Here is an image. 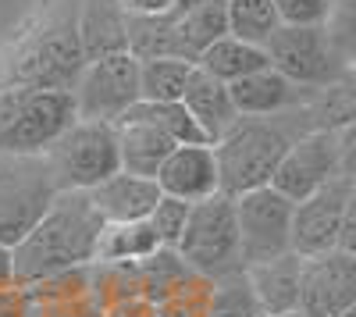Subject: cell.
<instances>
[{"label": "cell", "instance_id": "44dd1931", "mask_svg": "<svg viewBox=\"0 0 356 317\" xmlns=\"http://www.w3.org/2000/svg\"><path fill=\"white\" fill-rule=\"evenodd\" d=\"M221 36H228L225 4H193V8L175 4V43L182 61L200 65L203 50L214 47Z\"/></svg>", "mask_w": 356, "mask_h": 317}, {"label": "cell", "instance_id": "1f68e13d", "mask_svg": "<svg viewBox=\"0 0 356 317\" xmlns=\"http://www.w3.org/2000/svg\"><path fill=\"white\" fill-rule=\"evenodd\" d=\"M211 282L203 275H189L178 289L157 303V317H207V307H211Z\"/></svg>", "mask_w": 356, "mask_h": 317}, {"label": "cell", "instance_id": "3957f363", "mask_svg": "<svg viewBox=\"0 0 356 317\" xmlns=\"http://www.w3.org/2000/svg\"><path fill=\"white\" fill-rule=\"evenodd\" d=\"M86 68V50L79 36V11L68 8L61 18H54L47 29L29 40L18 54V61L8 75L11 90L40 93V90H75V82Z\"/></svg>", "mask_w": 356, "mask_h": 317}, {"label": "cell", "instance_id": "30bf717a", "mask_svg": "<svg viewBox=\"0 0 356 317\" xmlns=\"http://www.w3.org/2000/svg\"><path fill=\"white\" fill-rule=\"evenodd\" d=\"M292 211L296 204L275 186H260L235 196V225H239L243 268L275 261L292 250Z\"/></svg>", "mask_w": 356, "mask_h": 317}, {"label": "cell", "instance_id": "277c9868", "mask_svg": "<svg viewBox=\"0 0 356 317\" xmlns=\"http://www.w3.org/2000/svg\"><path fill=\"white\" fill-rule=\"evenodd\" d=\"M61 186L47 154H0V246H18L50 211Z\"/></svg>", "mask_w": 356, "mask_h": 317}, {"label": "cell", "instance_id": "7bdbcfd3", "mask_svg": "<svg viewBox=\"0 0 356 317\" xmlns=\"http://www.w3.org/2000/svg\"><path fill=\"white\" fill-rule=\"evenodd\" d=\"M193 4H225V0H178V8H193Z\"/></svg>", "mask_w": 356, "mask_h": 317}, {"label": "cell", "instance_id": "ac0fdd59", "mask_svg": "<svg viewBox=\"0 0 356 317\" xmlns=\"http://www.w3.org/2000/svg\"><path fill=\"white\" fill-rule=\"evenodd\" d=\"M250 285L260 300L264 317H282L300 310V285H303V257L300 253H282L275 261H264L246 268Z\"/></svg>", "mask_w": 356, "mask_h": 317}, {"label": "cell", "instance_id": "83f0119b", "mask_svg": "<svg viewBox=\"0 0 356 317\" xmlns=\"http://www.w3.org/2000/svg\"><path fill=\"white\" fill-rule=\"evenodd\" d=\"M157 236L146 221H125V225H104L97 257L93 261H143L157 250Z\"/></svg>", "mask_w": 356, "mask_h": 317}, {"label": "cell", "instance_id": "9a60e30c", "mask_svg": "<svg viewBox=\"0 0 356 317\" xmlns=\"http://www.w3.org/2000/svg\"><path fill=\"white\" fill-rule=\"evenodd\" d=\"M232 104L239 111V118H275V114H289V111H300L314 93L292 86L285 75H278L271 65L232 82L228 86Z\"/></svg>", "mask_w": 356, "mask_h": 317}, {"label": "cell", "instance_id": "7c38bea8", "mask_svg": "<svg viewBox=\"0 0 356 317\" xmlns=\"http://www.w3.org/2000/svg\"><path fill=\"white\" fill-rule=\"evenodd\" d=\"M356 303V253L328 250L303 257L300 314L303 317H339Z\"/></svg>", "mask_w": 356, "mask_h": 317}, {"label": "cell", "instance_id": "5b68a950", "mask_svg": "<svg viewBox=\"0 0 356 317\" xmlns=\"http://www.w3.org/2000/svg\"><path fill=\"white\" fill-rule=\"evenodd\" d=\"M0 118V154H47L75 122L79 107L72 90H40V93H4Z\"/></svg>", "mask_w": 356, "mask_h": 317}, {"label": "cell", "instance_id": "8d00e7d4", "mask_svg": "<svg viewBox=\"0 0 356 317\" xmlns=\"http://www.w3.org/2000/svg\"><path fill=\"white\" fill-rule=\"evenodd\" d=\"M339 136V171L346 179H356V122L335 129Z\"/></svg>", "mask_w": 356, "mask_h": 317}, {"label": "cell", "instance_id": "f1b7e54d", "mask_svg": "<svg viewBox=\"0 0 356 317\" xmlns=\"http://www.w3.org/2000/svg\"><path fill=\"white\" fill-rule=\"evenodd\" d=\"M139 268H143V296L150 300L154 307H157L161 300H168L189 275H196V271L182 261V253H178L175 246H157L150 257H143Z\"/></svg>", "mask_w": 356, "mask_h": 317}, {"label": "cell", "instance_id": "ba28073f", "mask_svg": "<svg viewBox=\"0 0 356 317\" xmlns=\"http://www.w3.org/2000/svg\"><path fill=\"white\" fill-rule=\"evenodd\" d=\"M72 93L79 107V122H104V125L122 122L143 100L139 97V61L129 50L93 57V61H86Z\"/></svg>", "mask_w": 356, "mask_h": 317}, {"label": "cell", "instance_id": "74e56055", "mask_svg": "<svg viewBox=\"0 0 356 317\" xmlns=\"http://www.w3.org/2000/svg\"><path fill=\"white\" fill-rule=\"evenodd\" d=\"M335 250L356 253V179H353V189H349V200H346V211H342V228H339V246H335Z\"/></svg>", "mask_w": 356, "mask_h": 317}, {"label": "cell", "instance_id": "cb8c5ba5", "mask_svg": "<svg viewBox=\"0 0 356 317\" xmlns=\"http://www.w3.org/2000/svg\"><path fill=\"white\" fill-rule=\"evenodd\" d=\"M89 271V296L100 307L143 296V268L139 261H93Z\"/></svg>", "mask_w": 356, "mask_h": 317}, {"label": "cell", "instance_id": "4fadbf2b", "mask_svg": "<svg viewBox=\"0 0 356 317\" xmlns=\"http://www.w3.org/2000/svg\"><path fill=\"white\" fill-rule=\"evenodd\" d=\"M353 179L339 175L328 186H321L314 196L300 200L292 211V253L300 257H317L339 246V228H342V211L349 200Z\"/></svg>", "mask_w": 356, "mask_h": 317}, {"label": "cell", "instance_id": "f546056e", "mask_svg": "<svg viewBox=\"0 0 356 317\" xmlns=\"http://www.w3.org/2000/svg\"><path fill=\"white\" fill-rule=\"evenodd\" d=\"M207 317H264L246 268H235V271L211 282V307H207Z\"/></svg>", "mask_w": 356, "mask_h": 317}, {"label": "cell", "instance_id": "b9f144b4", "mask_svg": "<svg viewBox=\"0 0 356 317\" xmlns=\"http://www.w3.org/2000/svg\"><path fill=\"white\" fill-rule=\"evenodd\" d=\"M8 285H18L15 282V253H11V246H0V289H8Z\"/></svg>", "mask_w": 356, "mask_h": 317}, {"label": "cell", "instance_id": "836d02e7", "mask_svg": "<svg viewBox=\"0 0 356 317\" xmlns=\"http://www.w3.org/2000/svg\"><path fill=\"white\" fill-rule=\"evenodd\" d=\"M189 211H193V204H186V200H175V196H161L157 200V207L150 211L146 225L154 228V236H157L161 246H178V239H182V232H186Z\"/></svg>", "mask_w": 356, "mask_h": 317}, {"label": "cell", "instance_id": "5bb4252c", "mask_svg": "<svg viewBox=\"0 0 356 317\" xmlns=\"http://www.w3.org/2000/svg\"><path fill=\"white\" fill-rule=\"evenodd\" d=\"M157 186L164 196L200 204V200L221 193L214 147H175L157 171Z\"/></svg>", "mask_w": 356, "mask_h": 317}, {"label": "cell", "instance_id": "8992f818", "mask_svg": "<svg viewBox=\"0 0 356 317\" xmlns=\"http://www.w3.org/2000/svg\"><path fill=\"white\" fill-rule=\"evenodd\" d=\"M175 250L203 278H221L235 268H243L239 225H235V196L214 193V196L200 200V204H193L186 232Z\"/></svg>", "mask_w": 356, "mask_h": 317}, {"label": "cell", "instance_id": "d6986e66", "mask_svg": "<svg viewBox=\"0 0 356 317\" xmlns=\"http://www.w3.org/2000/svg\"><path fill=\"white\" fill-rule=\"evenodd\" d=\"M182 104L189 107V114L203 125V132L214 143L235 125V118H239V111L232 104V93H228V82L207 75L203 68H193L189 86L182 93Z\"/></svg>", "mask_w": 356, "mask_h": 317}, {"label": "cell", "instance_id": "2e32d148", "mask_svg": "<svg viewBox=\"0 0 356 317\" xmlns=\"http://www.w3.org/2000/svg\"><path fill=\"white\" fill-rule=\"evenodd\" d=\"M161 196L164 193L157 179H143V175H132V171H118V175H111L97 189H89V200H93V207L100 211L107 225L146 221Z\"/></svg>", "mask_w": 356, "mask_h": 317}, {"label": "cell", "instance_id": "4316f807", "mask_svg": "<svg viewBox=\"0 0 356 317\" xmlns=\"http://www.w3.org/2000/svg\"><path fill=\"white\" fill-rule=\"evenodd\" d=\"M132 114H139V118L154 122L161 132H168L175 139V147H214V139L203 132V125L193 118L182 100H171V104H146V100H139L132 107Z\"/></svg>", "mask_w": 356, "mask_h": 317}, {"label": "cell", "instance_id": "d6a6232c", "mask_svg": "<svg viewBox=\"0 0 356 317\" xmlns=\"http://www.w3.org/2000/svg\"><path fill=\"white\" fill-rule=\"evenodd\" d=\"M86 268H72V271H61V275H50V278H40L33 285H25L29 303H61V300L89 296V271Z\"/></svg>", "mask_w": 356, "mask_h": 317}, {"label": "cell", "instance_id": "603a6c76", "mask_svg": "<svg viewBox=\"0 0 356 317\" xmlns=\"http://www.w3.org/2000/svg\"><path fill=\"white\" fill-rule=\"evenodd\" d=\"M125 40L136 61L154 57H178L175 43V8L161 15H125Z\"/></svg>", "mask_w": 356, "mask_h": 317}, {"label": "cell", "instance_id": "9c48e42d", "mask_svg": "<svg viewBox=\"0 0 356 317\" xmlns=\"http://www.w3.org/2000/svg\"><path fill=\"white\" fill-rule=\"evenodd\" d=\"M264 54L278 75H285L292 86H300L307 93L324 90L349 72L332 54L321 25H278V33L264 43Z\"/></svg>", "mask_w": 356, "mask_h": 317}, {"label": "cell", "instance_id": "d4e9b609", "mask_svg": "<svg viewBox=\"0 0 356 317\" xmlns=\"http://www.w3.org/2000/svg\"><path fill=\"white\" fill-rule=\"evenodd\" d=\"M193 68L196 65L182 61V57H154V61H139V97L146 104L182 100Z\"/></svg>", "mask_w": 356, "mask_h": 317}, {"label": "cell", "instance_id": "ee69618b", "mask_svg": "<svg viewBox=\"0 0 356 317\" xmlns=\"http://www.w3.org/2000/svg\"><path fill=\"white\" fill-rule=\"evenodd\" d=\"M339 317H356V303H353V307H349V310H342V314H339Z\"/></svg>", "mask_w": 356, "mask_h": 317}, {"label": "cell", "instance_id": "e575fe53", "mask_svg": "<svg viewBox=\"0 0 356 317\" xmlns=\"http://www.w3.org/2000/svg\"><path fill=\"white\" fill-rule=\"evenodd\" d=\"M335 0H275L282 25H321Z\"/></svg>", "mask_w": 356, "mask_h": 317}, {"label": "cell", "instance_id": "60d3db41", "mask_svg": "<svg viewBox=\"0 0 356 317\" xmlns=\"http://www.w3.org/2000/svg\"><path fill=\"white\" fill-rule=\"evenodd\" d=\"M125 15H161V11H171L178 0H114Z\"/></svg>", "mask_w": 356, "mask_h": 317}, {"label": "cell", "instance_id": "f35d334b", "mask_svg": "<svg viewBox=\"0 0 356 317\" xmlns=\"http://www.w3.org/2000/svg\"><path fill=\"white\" fill-rule=\"evenodd\" d=\"M29 296H25V285H8L0 289V317H29Z\"/></svg>", "mask_w": 356, "mask_h": 317}, {"label": "cell", "instance_id": "484cf974", "mask_svg": "<svg viewBox=\"0 0 356 317\" xmlns=\"http://www.w3.org/2000/svg\"><path fill=\"white\" fill-rule=\"evenodd\" d=\"M225 22L228 36L246 40L253 47H264L282 25L275 0H225Z\"/></svg>", "mask_w": 356, "mask_h": 317}, {"label": "cell", "instance_id": "7a4b0ae2", "mask_svg": "<svg viewBox=\"0 0 356 317\" xmlns=\"http://www.w3.org/2000/svg\"><path fill=\"white\" fill-rule=\"evenodd\" d=\"M285 118L289 114H275V118H235V125L214 143L221 193L243 196L250 189L271 186L285 150L292 147V139L303 136V132H292Z\"/></svg>", "mask_w": 356, "mask_h": 317}, {"label": "cell", "instance_id": "7402d4cb", "mask_svg": "<svg viewBox=\"0 0 356 317\" xmlns=\"http://www.w3.org/2000/svg\"><path fill=\"white\" fill-rule=\"evenodd\" d=\"M196 68H203L207 75H214V79H221V82L232 86V82H239V79H246V75L267 68V54H264V47H253V43H246V40L221 36L214 47L203 50V57H200Z\"/></svg>", "mask_w": 356, "mask_h": 317}, {"label": "cell", "instance_id": "f6af8a7d", "mask_svg": "<svg viewBox=\"0 0 356 317\" xmlns=\"http://www.w3.org/2000/svg\"><path fill=\"white\" fill-rule=\"evenodd\" d=\"M282 317H303V314H300V310H296V314H282Z\"/></svg>", "mask_w": 356, "mask_h": 317}, {"label": "cell", "instance_id": "ab89813d", "mask_svg": "<svg viewBox=\"0 0 356 317\" xmlns=\"http://www.w3.org/2000/svg\"><path fill=\"white\" fill-rule=\"evenodd\" d=\"M104 317H157V307L146 296H136V300H122V303L104 307Z\"/></svg>", "mask_w": 356, "mask_h": 317}, {"label": "cell", "instance_id": "4dcf8cb0", "mask_svg": "<svg viewBox=\"0 0 356 317\" xmlns=\"http://www.w3.org/2000/svg\"><path fill=\"white\" fill-rule=\"evenodd\" d=\"M321 29L328 36L332 54L346 68H356V0H335Z\"/></svg>", "mask_w": 356, "mask_h": 317}, {"label": "cell", "instance_id": "d590c367", "mask_svg": "<svg viewBox=\"0 0 356 317\" xmlns=\"http://www.w3.org/2000/svg\"><path fill=\"white\" fill-rule=\"evenodd\" d=\"M29 317H104V307L93 296L61 300V303H33Z\"/></svg>", "mask_w": 356, "mask_h": 317}, {"label": "cell", "instance_id": "8fae6325", "mask_svg": "<svg viewBox=\"0 0 356 317\" xmlns=\"http://www.w3.org/2000/svg\"><path fill=\"white\" fill-rule=\"evenodd\" d=\"M339 136L335 129H310L303 136L292 139V147L285 150L271 186L289 196L292 204L314 196L321 186H328L332 179H339Z\"/></svg>", "mask_w": 356, "mask_h": 317}, {"label": "cell", "instance_id": "52a82bcc", "mask_svg": "<svg viewBox=\"0 0 356 317\" xmlns=\"http://www.w3.org/2000/svg\"><path fill=\"white\" fill-rule=\"evenodd\" d=\"M47 161L57 175V186L89 193L111 175L122 171V157H118V136L114 125L104 122H75L61 139L47 150Z\"/></svg>", "mask_w": 356, "mask_h": 317}, {"label": "cell", "instance_id": "ffe728a7", "mask_svg": "<svg viewBox=\"0 0 356 317\" xmlns=\"http://www.w3.org/2000/svg\"><path fill=\"white\" fill-rule=\"evenodd\" d=\"M75 11H79V36H82L86 61L104 57V54L129 50V40H125V11L118 8L114 0H82Z\"/></svg>", "mask_w": 356, "mask_h": 317}, {"label": "cell", "instance_id": "6da1fadb", "mask_svg": "<svg viewBox=\"0 0 356 317\" xmlns=\"http://www.w3.org/2000/svg\"><path fill=\"white\" fill-rule=\"evenodd\" d=\"M104 225L107 221L93 207L89 193H79V189L57 193V200L40 218V225L11 250L15 253V282L33 285L40 278L93 264Z\"/></svg>", "mask_w": 356, "mask_h": 317}, {"label": "cell", "instance_id": "e0dca14e", "mask_svg": "<svg viewBox=\"0 0 356 317\" xmlns=\"http://www.w3.org/2000/svg\"><path fill=\"white\" fill-rule=\"evenodd\" d=\"M114 136H118L122 171H132V175H143V179H157L161 164L175 150V139L168 132H161L154 122L139 118V114H132V111L122 122H114Z\"/></svg>", "mask_w": 356, "mask_h": 317}]
</instances>
